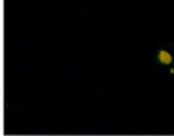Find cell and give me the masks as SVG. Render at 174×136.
Instances as JSON below:
<instances>
[{"label": "cell", "mask_w": 174, "mask_h": 136, "mask_svg": "<svg viewBox=\"0 0 174 136\" xmlns=\"http://www.w3.org/2000/svg\"><path fill=\"white\" fill-rule=\"evenodd\" d=\"M157 60L160 64L164 66H169L173 63V57L170 52L166 49H161L157 54Z\"/></svg>", "instance_id": "obj_1"}, {"label": "cell", "mask_w": 174, "mask_h": 136, "mask_svg": "<svg viewBox=\"0 0 174 136\" xmlns=\"http://www.w3.org/2000/svg\"><path fill=\"white\" fill-rule=\"evenodd\" d=\"M170 74H174V69L173 68H171V69H170Z\"/></svg>", "instance_id": "obj_2"}]
</instances>
